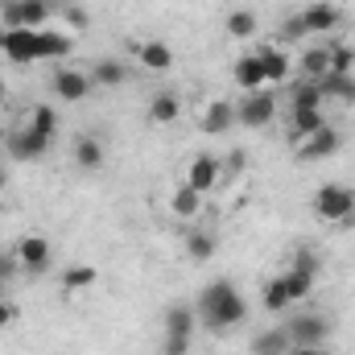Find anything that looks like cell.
I'll use <instances>...</instances> for the list:
<instances>
[{
	"label": "cell",
	"mask_w": 355,
	"mask_h": 355,
	"mask_svg": "<svg viewBox=\"0 0 355 355\" xmlns=\"http://www.w3.org/2000/svg\"><path fill=\"white\" fill-rule=\"evenodd\" d=\"M194 310L207 322V331H215V335H223V331H232V327H240L248 318V306H244V297H240V289L232 281H211L198 293Z\"/></svg>",
	"instance_id": "1"
},
{
	"label": "cell",
	"mask_w": 355,
	"mask_h": 355,
	"mask_svg": "<svg viewBox=\"0 0 355 355\" xmlns=\"http://www.w3.org/2000/svg\"><path fill=\"white\" fill-rule=\"evenodd\" d=\"M310 207H314V215H318L322 223H343V219L355 215V190L343 186V182H327V186L314 190Z\"/></svg>",
	"instance_id": "2"
},
{
	"label": "cell",
	"mask_w": 355,
	"mask_h": 355,
	"mask_svg": "<svg viewBox=\"0 0 355 355\" xmlns=\"http://www.w3.org/2000/svg\"><path fill=\"white\" fill-rule=\"evenodd\" d=\"M285 331H289L293 347H322L331 339V318L318 314V310H310V314H297L293 322H285Z\"/></svg>",
	"instance_id": "3"
},
{
	"label": "cell",
	"mask_w": 355,
	"mask_h": 355,
	"mask_svg": "<svg viewBox=\"0 0 355 355\" xmlns=\"http://www.w3.org/2000/svg\"><path fill=\"white\" fill-rule=\"evenodd\" d=\"M272 116H277V95L268 87L248 91V95L236 103V124H244V128H265Z\"/></svg>",
	"instance_id": "4"
},
{
	"label": "cell",
	"mask_w": 355,
	"mask_h": 355,
	"mask_svg": "<svg viewBox=\"0 0 355 355\" xmlns=\"http://www.w3.org/2000/svg\"><path fill=\"white\" fill-rule=\"evenodd\" d=\"M0 17H4V29H46L50 0H8Z\"/></svg>",
	"instance_id": "5"
},
{
	"label": "cell",
	"mask_w": 355,
	"mask_h": 355,
	"mask_svg": "<svg viewBox=\"0 0 355 355\" xmlns=\"http://www.w3.org/2000/svg\"><path fill=\"white\" fill-rule=\"evenodd\" d=\"M12 257L25 272H46L50 268V240L46 236H21L12 244Z\"/></svg>",
	"instance_id": "6"
},
{
	"label": "cell",
	"mask_w": 355,
	"mask_h": 355,
	"mask_svg": "<svg viewBox=\"0 0 355 355\" xmlns=\"http://www.w3.org/2000/svg\"><path fill=\"white\" fill-rule=\"evenodd\" d=\"M297 21H302V29H306V37H310V33H331V29H339L343 12H339L331 0H314V4H306V8L297 12Z\"/></svg>",
	"instance_id": "7"
},
{
	"label": "cell",
	"mask_w": 355,
	"mask_h": 355,
	"mask_svg": "<svg viewBox=\"0 0 355 355\" xmlns=\"http://www.w3.org/2000/svg\"><path fill=\"white\" fill-rule=\"evenodd\" d=\"M339 145H343V137H339L331 124H322L314 137H306V141L297 145V162H327V157L339 153Z\"/></svg>",
	"instance_id": "8"
},
{
	"label": "cell",
	"mask_w": 355,
	"mask_h": 355,
	"mask_svg": "<svg viewBox=\"0 0 355 355\" xmlns=\"http://www.w3.org/2000/svg\"><path fill=\"white\" fill-rule=\"evenodd\" d=\"M46 149H50V137H42L37 128H17V132H8V153H12V162H37V157H46Z\"/></svg>",
	"instance_id": "9"
},
{
	"label": "cell",
	"mask_w": 355,
	"mask_h": 355,
	"mask_svg": "<svg viewBox=\"0 0 355 355\" xmlns=\"http://www.w3.org/2000/svg\"><path fill=\"white\" fill-rule=\"evenodd\" d=\"M219 178H223V166L211 157V153H198L194 162H190V170H186V186H194L202 198L219 186Z\"/></svg>",
	"instance_id": "10"
},
{
	"label": "cell",
	"mask_w": 355,
	"mask_h": 355,
	"mask_svg": "<svg viewBox=\"0 0 355 355\" xmlns=\"http://www.w3.org/2000/svg\"><path fill=\"white\" fill-rule=\"evenodd\" d=\"M75 50V42H71V33H62V29H33V54H37V62L42 58H67Z\"/></svg>",
	"instance_id": "11"
},
{
	"label": "cell",
	"mask_w": 355,
	"mask_h": 355,
	"mask_svg": "<svg viewBox=\"0 0 355 355\" xmlns=\"http://www.w3.org/2000/svg\"><path fill=\"white\" fill-rule=\"evenodd\" d=\"M0 54L12 62H37L33 54V29H0Z\"/></svg>",
	"instance_id": "12"
},
{
	"label": "cell",
	"mask_w": 355,
	"mask_h": 355,
	"mask_svg": "<svg viewBox=\"0 0 355 355\" xmlns=\"http://www.w3.org/2000/svg\"><path fill=\"white\" fill-rule=\"evenodd\" d=\"M91 87H95V83H91V75H83V71H58V75H54V95L67 99V103L87 99Z\"/></svg>",
	"instance_id": "13"
},
{
	"label": "cell",
	"mask_w": 355,
	"mask_h": 355,
	"mask_svg": "<svg viewBox=\"0 0 355 355\" xmlns=\"http://www.w3.org/2000/svg\"><path fill=\"white\" fill-rule=\"evenodd\" d=\"M232 79L240 83V91H244V95H248V91L268 87V83H265V67H261V54H244V58L232 67Z\"/></svg>",
	"instance_id": "14"
},
{
	"label": "cell",
	"mask_w": 355,
	"mask_h": 355,
	"mask_svg": "<svg viewBox=\"0 0 355 355\" xmlns=\"http://www.w3.org/2000/svg\"><path fill=\"white\" fill-rule=\"evenodd\" d=\"M318 91H322V99H339L343 107H355V75H322L318 79Z\"/></svg>",
	"instance_id": "15"
},
{
	"label": "cell",
	"mask_w": 355,
	"mask_h": 355,
	"mask_svg": "<svg viewBox=\"0 0 355 355\" xmlns=\"http://www.w3.org/2000/svg\"><path fill=\"white\" fill-rule=\"evenodd\" d=\"M322 75H331V46H306V54H302V79L318 83Z\"/></svg>",
	"instance_id": "16"
},
{
	"label": "cell",
	"mask_w": 355,
	"mask_h": 355,
	"mask_svg": "<svg viewBox=\"0 0 355 355\" xmlns=\"http://www.w3.org/2000/svg\"><path fill=\"white\" fill-rule=\"evenodd\" d=\"M194 322H198V310H190V306H170V310H166V339H190V335H194Z\"/></svg>",
	"instance_id": "17"
},
{
	"label": "cell",
	"mask_w": 355,
	"mask_h": 355,
	"mask_svg": "<svg viewBox=\"0 0 355 355\" xmlns=\"http://www.w3.org/2000/svg\"><path fill=\"white\" fill-rule=\"evenodd\" d=\"M137 58H141L145 71H170L174 67V50L166 42H141L137 46Z\"/></svg>",
	"instance_id": "18"
},
{
	"label": "cell",
	"mask_w": 355,
	"mask_h": 355,
	"mask_svg": "<svg viewBox=\"0 0 355 355\" xmlns=\"http://www.w3.org/2000/svg\"><path fill=\"white\" fill-rule=\"evenodd\" d=\"M232 124H236V103H227V99L211 103L207 116H202V132H211V137H223Z\"/></svg>",
	"instance_id": "19"
},
{
	"label": "cell",
	"mask_w": 355,
	"mask_h": 355,
	"mask_svg": "<svg viewBox=\"0 0 355 355\" xmlns=\"http://www.w3.org/2000/svg\"><path fill=\"white\" fill-rule=\"evenodd\" d=\"M87 75H91V83H99V87H120V83H128V67H124L120 58H99Z\"/></svg>",
	"instance_id": "20"
},
{
	"label": "cell",
	"mask_w": 355,
	"mask_h": 355,
	"mask_svg": "<svg viewBox=\"0 0 355 355\" xmlns=\"http://www.w3.org/2000/svg\"><path fill=\"white\" fill-rule=\"evenodd\" d=\"M289 331L285 327H272V331H261L252 339V355H289Z\"/></svg>",
	"instance_id": "21"
},
{
	"label": "cell",
	"mask_w": 355,
	"mask_h": 355,
	"mask_svg": "<svg viewBox=\"0 0 355 355\" xmlns=\"http://www.w3.org/2000/svg\"><path fill=\"white\" fill-rule=\"evenodd\" d=\"M261 67H265V83H285L289 79V58L272 46H261Z\"/></svg>",
	"instance_id": "22"
},
{
	"label": "cell",
	"mask_w": 355,
	"mask_h": 355,
	"mask_svg": "<svg viewBox=\"0 0 355 355\" xmlns=\"http://www.w3.org/2000/svg\"><path fill=\"white\" fill-rule=\"evenodd\" d=\"M327 99H322V91H318V83H297V87L289 91V112H318Z\"/></svg>",
	"instance_id": "23"
},
{
	"label": "cell",
	"mask_w": 355,
	"mask_h": 355,
	"mask_svg": "<svg viewBox=\"0 0 355 355\" xmlns=\"http://www.w3.org/2000/svg\"><path fill=\"white\" fill-rule=\"evenodd\" d=\"M170 211H174L178 219H194V215L202 211V194H198L194 186L182 182V186L174 190V198H170Z\"/></svg>",
	"instance_id": "24"
},
{
	"label": "cell",
	"mask_w": 355,
	"mask_h": 355,
	"mask_svg": "<svg viewBox=\"0 0 355 355\" xmlns=\"http://www.w3.org/2000/svg\"><path fill=\"white\" fill-rule=\"evenodd\" d=\"M178 112H182V99H178L174 91H162V95H153V103H149V120H153V124H174Z\"/></svg>",
	"instance_id": "25"
},
{
	"label": "cell",
	"mask_w": 355,
	"mask_h": 355,
	"mask_svg": "<svg viewBox=\"0 0 355 355\" xmlns=\"http://www.w3.org/2000/svg\"><path fill=\"white\" fill-rule=\"evenodd\" d=\"M293 116V128H289V141H306V137H314L322 124H327V116H322V107L318 112H289Z\"/></svg>",
	"instance_id": "26"
},
{
	"label": "cell",
	"mask_w": 355,
	"mask_h": 355,
	"mask_svg": "<svg viewBox=\"0 0 355 355\" xmlns=\"http://www.w3.org/2000/svg\"><path fill=\"white\" fill-rule=\"evenodd\" d=\"M281 281H285V293H289V302H306V297L314 293V272L289 268V272H281Z\"/></svg>",
	"instance_id": "27"
},
{
	"label": "cell",
	"mask_w": 355,
	"mask_h": 355,
	"mask_svg": "<svg viewBox=\"0 0 355 355\" xmlns=\"http://www.w3.org/2000/svg\"><path fill=\"white\" fill-rule=\"evenodd\" d=\"M75 166L79 170H99L103 166V145L95 137H79L75 141Z\"/></svg>",
	"instance_id": "28"
},
{
	"label": "cell",
	"mask_w": 355,
	"mask_h": 355,
	"mask_svg": "<svg viewBox=\"0 0 355 355\" xmlns=\"http://www.w3.org/2000/svg\"><path fill=\"white\" fill-rule=\"evenodd\" d=\"M227 33H232L236 42H248V37L257 33V12H248V8H232V12H227Z\"/></svg>",
	"instance_id": "29"
},
{
	"label": "cell",
	"mask_w": 355,
	"mask_h": 355,
	"mask_svg": "<svg viewBox=\"0 0 355 355\" xmlns=\"http://www.w3.org/2000/svg\"><path fill=\"white\" fill-rule=\"evenodd\" d=\"M95 277H99V268L95 265H71L67 272H62V289H67V293H75V289H91Z\"/></svg>",
	"instance_id": "30"
},
{
	"label": "cell",
	"mask_w": 355,
	"mask_h": 355,
	"mask_svg": "<svg viewBox=\"0 0 355 355\" xmlns=\"http://www.w3.org/2000/svg\"><path fill=\"white\" fill-rule=\"evenodd\" d=\"M215 248H219V244H215L211 232H190V236H186V252H190L194 261H211Z\"/></svg>",
	"instance_id": "31"
},
{
	"label": "cell",
	"mask_w": 355,
	"mask_h": 355,
	"mask_svg": "<svg viewBox=\"0 0 355 355\" xmlns=\"http://www.w3.org/2000/svg\"><path fill=\"white\" fill-rule=\"evenodd\" d=\"M261 302H265V310H268V314H277V310H285V306H293V302H289V293H285V281H281V277H272V281L265 285V293H261Z\"/></svg>",
	"instance_id": "32"
},
{
	"label": "cell",
	"mask_w": 355,
	"mask_h": 355,
	"mask_svg": "<svg viewBox=\"0 0 355 355\" xmlns=\"http://www.w3.org/2000/svg\"><path fill=\"white\" fill-rule=\"evenodd\" d=\"M29 128H37L42 137H50V141H54V132H58V112H54V107H46V103H42V107H33Z\"/></svg>",
	"instance_id": "33"
},
{
	"label": "cell",
	"mask_w": 355,
	"mask_h": 355,
	"mask_svg": "<svg viewBox=\"0 0 355 355\" xmlns=\"http://www.w3.org/2000/svg\"><path fill=\"white\" fill-rule=\"evenodd\" d=\"M352 67H355L352 46H331V71H335V75H352Z\"/></svg>",
	"instance_id": "34"
},
{
	"label": "cell",
	"mask_w": 355,
	"mask_h": 355,
	"mask_svg": "<svg viewBox=\"0 0 355 355\" xmlns=\"http://www.w3.org/2000/svg\"><path fill=\"white\" fill-rule=\"evenodd\" d=\"M293 268H302V272H314V277H318V257H314L310 248H302V252H297V261H293Z\"/></svg>",
	"instance_id": "35"
},
{
	"label": "cell",
	"mask_w": 355,
	"mask_h": 355,
	"mask_svg": "<svg viewBox=\"0 0 355 355\" xmlns=\"http://www.w3.org/2000/svg\"><path fill=\"white\" fill-rule=\"evenodd\" d=\"M17 257H12V252H0V285H4V281H12V272H17Z\"/></svg>",
	"instance_id": "36"
},
{
	"label": "cell",
	"mask_w": 355,
	"mask_h": 355,
	"mask_svg": "<svg viewBox=\"0 0 355 355\" xmlns=\"http://www.w3.org/2000/svg\"><path fill=\"white\" fill-rule=\"evenodd\" d=\"M248 166V153L244 149H232V157H227V166H223V174H240Z\"/></svg>",
	"instance_id": "37"
},
{
	"label": "cell",
	"mask_w": 355,
	"mask_h": 355,
	"mask_svg": "<svg viewBox=\"0 0 355 355\" xmlns=\"http://www.w3.org/2000/svg\"><path fill=\"white\" fill-rule=\"evenodd\" d=\"M67 21H71L75 29H87V12H83V8H67Z\"/></svg>",
	"instance_id": "38"
},
{
	"label": "cell",
	"mask_w": 355,
	"mask_h": 355,
	"mask_svg": "<svg viewBox=\"0 0 355 355\" xmlns=\"http://www.w3.org/2000/svg\"><path fill=\"white\" fill-rule=\"evenodd\" d=\"M12 318H17V306H12V302L4 297V302H0V327H8Z\"/></svg>",
	"instance_id": "39"
},
{
	"label": "cell",
	"mask_w": 355,
	"mask_h": 355,
	"mask_svg": "<svg viewBox=\"0 0 355 355\" xmlns=\"http://www.w3.org/2000/svg\"><path fill=\"white\" fill-rule=\"evenodd\" d=\"M285 37H306V29H302V21L293 17V21H285Z\"/></svg>",
	"instance_id": "40"
},
{
	"label": "cell",
	"mask_w": 355,
	"mask_h": 355,
	"mask_svg": "<svg viewBox=\"0 0 355 355\" xmlns=\"http://www.w3.org/2000/svg\"><path fill=\"white\" fill-rule=\"evenodd\" d=\"M289 355H331L327 347H289Z\"/></svg>",
	"instance_id": "41"
},
{
	"label": "cell",
	"mask_w": 355,
	"mask_h": 355,
	"mask_svg": "<svg viewBox=\"0 0 355 355\" xmlns=\"http://www.w3.org/2000/svg\"><path fill=\"white\" fill-rule=\"evenodd\" d=\"M4 182H8V174H4V170H0V190H4Z\"/></svg>",
	"instance_id": "42"
},
{
	"label": "cell",
	"mask_w": 355,
	"mask_h": 355,
	"mask_svg": "<svg viewBox=\"0 0 355 355\" xmlns=\"http://www.w3.org/2000/svg\"><path fill=\"white\" fill-rule=\"evenodd\" d=\"M0 99H4V79H0Z\"/></svg>",
	"instance_id": "43"
},
{
	"label": "cell",
	"mask_w": 355,
	"mask_h": 355,
	"mask_svg": "<svg viewBox=\"0 0 355 355\" xmlns=\"http://www.w3.org/2000/svg\"><path fill=\"white\" fill-rule=\"evenodd\" d=\"M0 302H4V285H0Z\"/></svg>",
	"instance_id": "44"
}]
</instances>
